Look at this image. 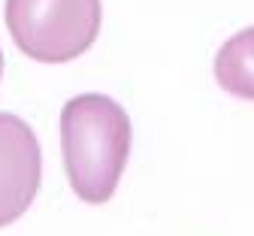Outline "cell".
Segmentation results:
<instances>
[{
    "label": "cell",
    "mask_w": 254,
    "mask_h": 236,
    "mask_svg": "<svg viewBox=\"0 0 254 236\" xmlns=\"http://www.w3.org/2000/svg\"><path fill=\"white\" fill-rule=\"evenodd\" d=\"M133 127L106 94H76L61 109V155L70 188L85 203H106L130 157Z\"/></svg>",
    "instance_id": "obj_1"
},
{
    "label": "cell",
    "mask_w": 254,
    "mask_h": 236,
    "mask_svg": "<svg viewBox=\"0 0 254 236\" xmlns=\"http://www.w3.org/2000/svg\"><path fill=\"white\" fill-rule=\"evenodd\" d=\"M100 21V0H6L12 43L40 64H67L85 55L97 40Z\"/></svg>",
    "instance_id": "obj_2"
},
{
    "label": "cell",
    "mask_w": 254,
    "mask_h": 236,
    "mask_svg": "<svg viewBox=\"0 0 254 236\" xmlns=\"http://www.w3.org/2000/svg\"><path fill=\"white\" fill-rule=\"evenodd\" d=\"M43 182V149L27 121L0 112V227L18 221Z\"/></svg>",
    "instance_id": "obj_3"
},
{
    "label": "cell",
    "mask_w": 254,
    "mask_h": 236,
    "mask_svg": "<svg viewBox=\"0 0 254 236\" xmlns=\"http://www.w3.org/2000/svg\"><path fill=\"white\" fill-rule=\"evenodd\" d=\"M215 79L236 100H254V27L239 30L215 55Z\"/></svg>",
    "instance_id": "obj_4"
},
{
    "label": "cell",
    "mask_w": 254,
    "mask_h": 236,
    "mask_svg": "<svg viewBox=\"0 0 254 236\" xmlns=\"http://www.w3.org/2000/svg\"><path fill=\"white\" fill-rule=\"evenodd\" d=\"M0 76H3V52H0Z\"/></svg>",
    "instance_id": "obj_5"
}]
</instances>
